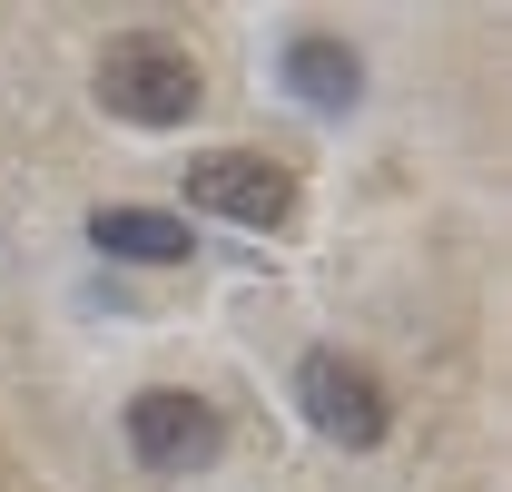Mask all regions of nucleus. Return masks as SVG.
Here are the masks:
<instances>
[{"label": "nucleus", "instance_id": "obj_1", "mask_svg": "<svg viewBox=\"0 0 512 492\" xmlns=\"http://www.w3.org/2000/svg\"><path fill=\"white\" fill-rule=\"evenodd\" d=\"M99 109L128 128H188L207 109V69H197L188 40L168 30H119L99 50Z\"/></svg>", "mask_w": 512, "mask_h": 492}, {"label": "nucleus", "instance_id": "obj_2", "mask_svg": "<svg viewBox=\"0 0 512 492\" xmlns=\"http://www.w3.org/2000/svg\"><path fill=\"white\" fill-rule=\"evenodd\" d=\"M296 404H306V424L325 443H345V453H375L384 433H394V394H384V374L365 355H345V345H316L306 365H296Z\"/></svg>", "mask_w": 512, "mask_h": 492}, {"label": "nucleus", "instance_id": "obj_3", "mask_svg": "<svg viewBox=\"0 0 512 492\" xmlns=\"http://www.w3.org/2000/svg\"><path fill=\"white\" fill-rule=\"evenodd\" d=\"M188 207L227 217V227H286L296 217V168L266 148H207L188 168Z\"/></svg>", "mask_w": 512, "mask_h": 492}, {"label": "nucleus", "instance_id": "obj_4", "mask_svg": "<svg viewBox=\"0 0 512 492\" xmlns=\"http://www.w3.org/2000/svg\"><path fill=\"white\" fill-rule=\"evenodd\" d=\"M217 443H227V414L188 384H148L128 404V453L148 473H197V463H217Z\"/></svg>", "mask_w": 512, "mask_h": 492}, {"label": "nucleus", "instance_id": "obj_5", "mask_svg": "<svg viewBox=\"0 0 512 492\" xmlns=\"http://www.w3.org/2000/svg\"><path fill=\"white\" fill-rule=\"evenodd\" d=\"M276 79H286L306 109H325V119H345V109L365 99V60H355L345 40H325V30H296L286 60H276Z\"/></svg>", "mask_w": 512, "mask_h": 492}, {"label": "nucleus", "instance_id": "obj_6", "mask_svg": "<svg viewBox=\"0 0 512 492\" xmlns=\"http://www.w3.org/2000/svg\"><path fill=\"white\" fill-rule=\"evenodd\" d=\"M89 237H99V256H128V266H188L197 227L168 217V207H99Z\"/></svg>", "mask_w": 512, "mask_h": 492}]
</instances>
